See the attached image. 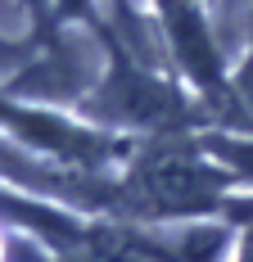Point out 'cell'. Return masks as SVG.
Masks as SVG:
<instances>
[{
	"instance_id": "1",
	"label": "cell",
	"mask_w": 253,
	"mask_h": 262,
	"mask_svg": "<svg viewBox=\"0 0 253 262\" xmlns=\"http://www.w3.org/2000/svg\"><path fill=\"white\" fill-rule=\"evenodd\" d=\"M167 18H172V36H177L181 59L190 63V73L203 86H217V54H213V46H208V36L199 27V14L185 0H167Z\"/></svg>"
},
{
	"instance_id": "2",
	"label": "cell",
	"mask_w": 253,
	"mask_h": 262,
	"mask_svg": "<svg viewBox=\"0 0 253 262\" xmlns=\"http://www.w3.org/2000/svg\"><path fill=\"white\" fill-rule=\"evenodd\" d=\"M222 154H226L244 177H253V145H235V140H230V145H222Z\"/></svg>"
},
{
	"instance_id": "3",
	"label": "cell",
	"mask_w": 253,
	"mask_h": 262,
	"mask_svg": "<svg viewBox=\"0 0 253 262\" xmlns=\"http://www.w3.org/2000/svg\"><path fill=\"white\" fill-rule=\"evenodd\" d=\"M244 95H249V104H253V68L244 73Z\"/></svg>"
},
{
	"instance_id": "4",
	"label": "cell",
	"mask_w": 253,
	"mask_h": 262,
	"mask_svg": "<svg viewBox=\"0 0 253 262\" xmlns=\"http://www.w3.org/2000/svg\"><path fill=\"white\" fill-rule=\"evenodd\" d=\"M244 262H253V239H249V249H244Z\"/></svg>"
}]
</instances>
